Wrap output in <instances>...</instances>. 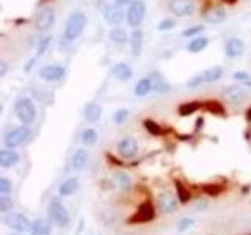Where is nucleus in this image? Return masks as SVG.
Instances as JSON below:
<instances>
[{"label":"nucleus","mask_w":251,"mask_h":235,"mask_svg":"<svg viewBox=\"0 0 251 235\" xmlns=\"http://www.w3.org/2000/svg\"><path fill=\"white\" fill-rule=\"evenodd\" d=\"M86 25V16L82 11H75L68 18L65 31H63V38L66 43H73L83 33Z\"/></svg>","instance_id":"1"},{"label":"nucleus","mask_w":251,"mask_h":235,"mask_svg":"<svg viewBox=\"0 0 251 235\" xmlns=\"http://www.w3.org/2000/svg\"><path fill=\"white\" fill-rule=\"evenodd\" d=\"M14 112L24 125H30L36 119V107L30 97H19L14 105Z\"/></svg>","instance_id":"2"},{"label":"nucleus","mask_w":251,"mask_h":235,"mask_svg":"<svg viewBox=\"0 0 251 235\" xmlns=\"http://www.w3.org/2000/svg\"><path fill=\"white\" fill-rule=\"evenodd\" d=\"M146 16V3L143 0H135L129 5L127 13H126V22L132 28H138Z\"/></svg>","instance_id":"3"},{"label":"nucleus","mask_w":251,"mask_h":235,"mask_svg":"<svg viewBox=\"0 0 251 235\" xmlns=\"http://www.w3.org/2000/svg\"><path fill=\"white\" fill-rule=\"evenodd\" d=\"M47 212H49V218H50V221L55 223L57 226L60 227H65L69 224L71 221V216H69V212L68 209L63 206V204L57 199H53L50 204H49V207H47Z\"/></svg>","instance_id":"4"},{"label":"nucleus","mask_w":251,"mask_h":235,"mask_svg":"<svg viewBox=\"0 0 251 235\" xmlns=\"http://www.w3.org/2000/svg\"><path fill=\"white\" fill-rule=\"evenodd\" d=\"M28 137H30L28 125H21V127H16V129H13V130H10L6 133L3 143H5L6 147L14 149V147H18V146L25 143Z\"/></svg>","instance_id":"5"},{"label":"nucleus","mask_w":251,"mask_h":235,"mask_svg":"<svg viewBox=\"0 0 251 235\" xmlns=\"http://www.w3.org/2000/svg\"><path fill=\"white\" fill-rule=\"evenodd\" d=\"M3 223L6 227L16 231V232H30L31 231V221L22 213H8L3 218Z\"/></svg>","instance_id":"6"},{"label":"nucleus","mask_w":251,"mask_h":235,"mask_svg":"<svg viewBox=\"0 0 251 235\" xmlns=\"http://www.w3.org/2000/svg\"><path fill=\"white\" fill-rule=\"evenodd\" d=\"M168 10L176 18H188L195 13L193 0H168Z\"/></svg>","instance_id":"7"},{"label":"nucleus","mask_w":251,"mask_h":235,"mask_svg":"<svg viewBox=\"0 0 251 235\" xmlns=\"http://www.w3.org/2000/svg\"><path fill=\"white\" fill-rule=\"evenodd\" d=\"M55 24V10L50 6L44 8L38 13L36 16V21H35V27L38 31H41V33H46V31H49Z\"/></svg>","instance_id":"8"},{"label":"nucleus","mask_w":251,"mask_h":235,"mask_svg":"<svg viewBox=\"0 0 251 235\" xmlns=\"http://www.w3.org/2000/svg\"><path fill=\"white\" fill-rule=\"evenodd\" d=\"M65 75H66V69L60 65H47L39 69V77H41L44 82H49V83L58 82Z\"/></svg>","instance_id":"9"},{"label":"nucleus","mask_w":251,"mask_h":235,"mask_svg":"<svg viewBox=\"0 0 251 235\" xmlns=\"http://www.w3.org/2000/svg\"><path fill=\"white\" fill-rule=\"evenodd\" d=\"M223 100L229 105H240L247 99V91L242 86H227L223 91Z\"/></svg>","instance_id":"10"},{"label":"nucleus","mask_w":251,"mask_h":235,"mask_svg":"<svg viewBox=\"0 0 251 235\" xmlns=\"http://www.w3.org/2000/svg\"><path fill=\"white\" fill-rule=\"evenodd\" d=\"M104 19L107 21V24L110 25H120V24L126 19V14L121 5L113 3V5H107L105 10H104Z\"/></svg>","instance_id":"11"},{"label":"nucleus","mask_w":251,"mask_h":235,"mask_svg":"<svg viewBox=\"0 0 251 235\" xmlns=\"http://www.w3.org/2000/svg\"><path fill=\"white\" fill-rule=\"evenodd\" d=\"M148 78H149V82H151V86H152L154 93H157V94H168V93H171V85L168 83V80L160 72L152 70V72L148 74Z\"/></svg>","instance_id":"12"},{"label":"nucleus","mask_w":251,"mask_h":235,"mask_svg":"<svg viewBox=\"0 0 251 235\" xmlns=\"http://www.w3.org/2000/svg\"><path fill=\"white\" fill-rule=\"evenodd\" d=\"M116 149H118V154H120L123 159L129 160V159H133V157L137 155V152H138V144H137V141L133 140V138L126 137V138H123L120 141V143H118Z\"/></svg>","instance_id":"13"},{"label":"nucleus","mask_w":251,"mask_h":235,"mask_svg":"<svg viewBox=\"0 0 251 235\" xmlns=\"http://www.w3.org/2000/svg\"><path fill=\"white\" fill-rule=\"evenodd\" d=\"M177 201L179 199L175 194H171L170 191H163L159 194V198H157V204H159V207L163 213H173V212H176Z\"/></svg>","instance_id":"14"},{"label":"nucleus","mask_w":251,"mask_h":235,"mask_svg":"<svg viewBox=\"0 0 251 235\" xmlns=\"http://www.w3.org/2000/svg\"><path fill=\"white\" fill-rule=\"evenodd\" d=\"M225 53L229 58H239L245 53V43L239 38H229L225 44Z\"/></svg>","instance_id":"15"},{"label":"nucleus","mask_w":251,"mask_h":235,"mask_svg":"<svg viewBox=\"0 0 251 235\" xmlns=\"http://www.w3.org/2000/svg\"><path fill=\"white\" fill-rule=\"evenodd\" d=\"M155 216V212H154V207L151 202H143L141 206L138 207L135 216L130 219V223H148L154 219Z\"/></svg>","instance_id":"16"},{"label":"nucleus","mask_w":251,"mask_h":235,"mask_svg":"<svg viewBox=\"0 0 251 235\" xmlns=\"http://www.w3.org/2000/svg\"><path fill=\"white\" fill-rule=\"evenodd\" d=\"M31 235H50L52 234V221L46 218H38L31 223Z\"/></svg>","instance_id":"17"},{"label":"nucleus","mask_w":251,"mask_h":235,"mask_svg":"<svg viewBox=\"0 0 251 235\" xmlns=\"http://www.w3.org/2000/svg\"><path fill=\"white\" fill-rule=\"evenodd\" d=\"M90 160V154L86 149L80 147V149H77V151L74 152L73 155V159H71V166H73V169L75 171H80L86 166V163H88Z\"/></svg>","instance_id":"18"},{"label":"nucleus","mask_w":251,"mask_h":235,"mask_svg":"<svg viewBox=\"0 0 251 235\" xmlns=\"http://www.w3.org/2000/svg\"><path fill=\"white\" fill-rule=\"evenodd\" d=\"M226 19V10L222 6H212L204 13V21L209 24H222Z\"/></svg>","instance_id":"19"},{"label":"nucleus","mask_w":251,"mask_h":235,"mask_svg":"<svg viewBox=\"0 0 251 235\" xmlns=\"http://www.w3.org/2000/svg\"><path fill=\"white\" fill-rule=\"evenodd\" d=\"M112 74L116 80L120 82H129L132 75H133V70L129 65H126V63H118V65L113 66L112 69Z\"/></svg>","instance_id":"20"},{"label":"nucleus","mask_w":251,"mask_h":235,"mask_svg":"<svg viewBox=\"0 0 251 235\" xmlns=\"http://www.w3.org/2000/svg\"><path fill=\"white\" fill-rule=\"evenodd\" d=\"M18 162H19V155L16 151H13V149L8 147L0 152V166L2 168H11Z\"/></svg>","instance_id":"21"},{"label":"nucleus","mask_w":251,"mask_h":235,"mask_svg":"<svg viewBox=\"0 0 251 235\" xmlns=\"http://www.w3.org/2000/svg\"><path fill=\"white\" fill-rule=\"evenodd\" d=\"M130 47H132L133 57L141 55V50H143V31L140 28H133L132 35H130Z\"/></svg>","instance_id":"22"},{"label":"nucleus","mask_w":251,"mask_h":235,"mask_svg":"<svg viewBox=\"0 0 251 235\" xmlns=\"http://www.w3.org/2000/svg\"><path fill=\"white\" fill-rule=\"evenodd\" d=\"M83 116H85V119L94 124V122H98L100 119V116H102V108L100 105H98L96 102H90L88 105L85 107L83 110Z\"/></svg>","instance_id":"23"},{"label":"nucleus","mask_w":251,"mask_h":235,"mask_svg":"<svg viewBox=\"0 0 251 235\" xmlns=\"http://www.w3.org/2000/svg\"><path fill=\"white\" fill-rule=\"evenodd\" d=\"M78 185H80L78 184V179H68L60 185L58 193H60V196H63V198H66V196L74 194L78 190Z\"/></svg>","instance_id":"24"},{"label":"nucleus","mask_w":251,"mask_h":235,"mask_svg":"<svg viewBox=\"0 0 251 235\" xmlns=\"http://www.w3.org/2000/svg\"><path fill=\"white\" fill-rule=\"evenodd\" d=\"M209 46V39L204 36H195L190 43L187 44V50L192 53H200Z\"/></svg>","instance_id":"25"},{"label":"nucleus","mask_w":251,"mask_h":235,"mask_svg":"<svg viewBox=\"0 0 251 235\" xmlns=\"http://www.w3.org/2000/svg\"><path fill=\"white\" fill-rule=\"evenodd\" d=\"M108 38H110V41L115 43V44H124V43H127L129 41V35H127V31H126L124 28L121 27H113L112 30L108 31Z\"/></svg>","instance_id":"26"},{"label":"nucleus","mask_w":251,"mask_h":235,"mask_svg":"<svg viewBox=\"0 0 251 235\" xmlns=\"http://www.w3.org/2000/svg\"><path fill=\"white\" fill-rule=\"evenodd\" d=\"M202 77H204V82H206V83L218 82L220 78L223 77V68H222V66H212V68H207V69L202 72Z\"/></svg>","instance_id":"27"},{"label":"nucleus","mask_w":251,"mask_h":235,"mask_svg":"<svg viewBox=\"0 0 251 235\" xmlns=\"http://www.w3.org/2000/svg\"><path fill=\"white\" fill-rule=\"evenodd\" d=\"M151 91H152V86H151V82H149L148 77L146 78H141V80L135 85V90H133L135 96H138V97H145Z\"/></svg>","instance_id":"28"},{"label":"nucleus","mask_w":251,"mask_h":235,"mask_svg":"<svg viewBox=\"0 0 251 235\" xmlns=\"http://www.w3.org/2000/svg\"><path fill=\"white\" fill-rule=\"evenodd\" d=\"M98 141V132L94 129H85L82 132V143L85 146H91Z\"/></svg>","instance_id":"29"},{"label":"nucleus","mask_w":251,"mask_h":235,"mask_svg":"<svg viewBox=\"0 0 251 235\" xmlns=\"http://www.w3.org/2000/svg\"><path fill=\"white\" fill-rule=\"evenodd\" d=\"M52 43V35L50 36H44L41 39H38V44H36V57H41V55L47 50V47Z\"/></svg>","instance_id":"30"},{"label":"nucleus","mask_w":251,"mask_h":235,"mask_svg":"<svg viewBox=\"0 0 251 235\" xmlns=\"http://www.w3.org/2000/svg\"><path fill=\"white\" fill-rule=\"evenodd\" d=\"M14 207V202L11 198H8L6 194H2L0 196V212L2 213H8V212H11Z\"/></svg>","instance_id":"31"},{"label":"nucleus","mask_w":251,"mask_h":235,"mask_svg":"<svg viewBox=\"0 0 251 235\" xmlns=\"http://www.w3.org/2000/svg\"><path fill=\"white\" fill-rule=\"evenodd\" d=\"M116 182L120 185L121 190H129L132 182H130V177L126 174V172H118L116 174Z\"/></svg>","instance_id":"32"},{"label":"nucleus","mask_w":251,"mask_h":235,"mask_svg":"<svg viewBox=\"0 0 251 235\" xmlns=\"http://www.w3.org/2000/svg\"><path fill=\"white\" fill-rule=\"evenodd\" d=\"M176 191H177V199L182 202V204H185V202H188L190 201V193H188L185 188H184V185L179 182V180H176Z\"/></svg>","instance_id":"33"},{"label":"nucleus","mask_w":251,"mask_h":235,"mask_svg":"<svg viewBox=\"0 0 251 235\" xmlns=\"http://www.w3.org/2000/svg\"><path fill=\"white\" fill-rule=\"evenodd\" d=\"M198 108H200V104H196V102H190V104H184V105H180L179 113H180V116H188V115L195 113Z\"/></svg>","instance_id":"34"},{"label":"nucleus","mask_w":251,"mask_h":235,"mask_svg":"<svg viewBox=\"0 0 251 235\" xmlns=\"http://www.w3.org/2000/svg\"><path fill=\"white\" fill-rule=\"evenodd\" d=\"M232 78L235 82H245V83H250L251 80V75L248 72H245V70H235V72L232 74Z\"/></svg>","instance_id":"35"},{"label":"nucleus","mask_w":251,"mask_h":235,"mask_svg":"<svg viewBox=\"0 0 251 235\" xmlns=\"http://www.w3.org/2000/svg\"><path fill=\"white\" fill-rule=\"evenodd\" d=\"M195 224V221H193V218H184V219H180L179 221V224H177V231L179 232H185V231H188L190 227Z\"/></svg>","instance_id":"36"},{"label":"nucleus","mask_w":251,"mask_h":235,"mask_svg":"<svg viewBox=\"0 0 251 235\" xmlns=\"http://www.w3.org/2000/svg\"><path fill=\"white\" fill-rule=\"evenodd\" d=\"M202 30H204L202 25H196V27H190V28L184 30V31H182V35H184L185 38H195V36H198Z\"/></svg>","instance_id":"37"},{"label":"nucleus","mask_w":251,"mask_h":235,"mask_svg":"<svg viewBox=\"0 0 251 235\" xmlns=\"http://www.w3.org/2000/svg\"><path fill=\"white\" fill-rule=\"evenodd\" d=\"M11 188H13V184L8 180L6 177H0V193L2 194H8L11 191Z\"/></svg>","instance_id":"38"},{"label":"nucleus","mask_w":251,"mask_h":235,"mask_svg":"<svg viewBox=\"0 0 251 235\" xmlns=\"http://www.w3.org/2000/svg\"><path fill=\"white\" fill-rule=\"evenodd\" d=\"M175 25H176V22L173 19H163V21L159 22V27H157V28H159L160 31H168V30L175 28Z\"/></svg>","instance_id":"39"},{"label":"nucleus","mask_w":251,"mask_h":235,"mask_svg":"<svg viewBox=\"0 0 251 235\" xmlns=\"http://www.w3.org/2000/svg\"><path fill=\"white\" fill-rule=\"evenodd\" d=\"M129 118V112L127 110H118V112L115 113V116H113V121L116 122V124H123L126 119Z\"/></svg>","instance_id":"40"},{"label":"nucleus","mask_w":251,"mask_h":235,"mask_svg":"<svg viewBox=\"0 0 251 235\" xmlns=\"http://www.w3.org/2000/svg\"><path fill=\"white\" fill-rule=\"evenodd\" d=\"M201 83H204V77H202V74H198V75H193L190 80L187 82V86H190V88H198Z\"/></svg>","instance_id":"41"},{"label":"nucleus","mask_w":251,"mask_h":235,"mask_svg":"<svg viewBox=\"0 0 251 235\" xmlns=\"http://www.w3.org/2000/svg\"><path fill=\"white\" fill-rule=\"evenodd\" d=\"M202 190L206 191L207 194H210V196H217L218 193H222V188L217 187V185H206Z\"/></svg>","instance_id":"42"},{"label":"nucleus","mask_w":251,"mask_h":235,"mask_svg":"<svg viewBox=\"0 0 251 235\" xmlns=\"http://www.w3.org/2000/svg\"><path fill=\"white\" fill-rule=\"evenodd\" d=\"M145 125H146V129H148L149 132L154 133V135H159V133L162 132L159 125H157L155 122H152V121H146V122H145Z\"/></svg>","instance_id":"43"},{"label":"nucleus","mask_w":251,"mask_h":235,"mask_svg":"<svg viewBox=\"0 0 251 235\" xmlns=\"http://www.w3.org/2000/svg\"><path fill=\"white\" fill-rule=\"evenodd\" d=\"M8 70V65L5 61H0V77H5Z\"/></svg>","instance_id":"44"},{"label":"nucleus","mask_w":251,"mask_h":235,"mask_svg":"<svg viewBox=\"0 0 251 235\" xmlns=\"http://www.w3.org/2000/svg\"><path fill=\"white\" fill-rule=\"evenodd\" d=\"M135 0H115V3L121 5V6H129L130 3H133Z\"/></svg>","instance_id":"45"},{"label":"nucleus","mask_w":251,"mask_h":235,"mask_svg":"<svg viewBox=\"0 0 251 235\" xmlns=\"http://www.w3.org/2000/svg\"><path fill=\"white\" fill-rule=\"evenodd\" d=\"M35 60H36V57L35 58H31L30 61H28V65L24 68V70H25V72H28V70H31V68H33V65H35Z\"/></svg>","instance_id":"46"},{"label":"nucleus","mask_w":251,"mask_h":235,"mask_svg":"<svg viewBox=\"0 0 251 235\" xmlns=\"http://www.w3.org/2000/svg\"><path fill=\"white\" fill-rule=\"evenodd\" d=\"M10 235H22V232H16V234H10Z\"/></svg>","instance_id":"47"}]
</instances>
